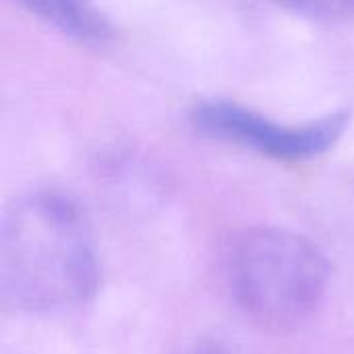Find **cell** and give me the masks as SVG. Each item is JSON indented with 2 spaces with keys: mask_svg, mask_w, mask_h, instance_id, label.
Here are the masks:
<instances>
[{
  "mask_svg": "<svg viewBox=\"0 0 354 354\" xmlns=\"http://www.w3.org/2000/svg\"><path fill=\"white\" fill-rule=\"evenodd\" d=\"M0 284L6 301L39 313L79 307L93 297V243L68 197L41 191L10 209L2 228Z\"/></svg>",
  "mask_w": 354,
  "mask_h": 354,
  "instance_id": "cell-1",
  "label": "cell"
},
{
  "mask_svg": "<svg viewBox=\"0 0 354 354\" xmlns=\"http://www.w3.org/2000/svg\"><path fill=\"white\" fill-rule=\"evenodd\" d=\"M232 290L259 324L288 328L322 303L330 278L324 253L301 234L259 228L239 239L230 255Z\"/></svg>",
  "mask_w": 354,
  "mask_h": 354,
  "instance_id": "cell-2",
  "label": "cell"
},
{
  "mask_svg": "<svg viewBox=\"0 0 354 354\" xmlns=\"http://www.w3.org/2000/svg\"><path fill=\"white\" fill-rule=\"evenodd\" d=\"M193 127L214 139L236 143L284 162H305L326 153L348 127L346 112L303 124H282L234 102H201L191 112Z\"/></svg>",
  "mask_w": 354,
  "mask_h": 354,
  "instance_id": "cell-3",
  "label": "cell"
},
{
  "mask_svg": "<svg viewBox=\"0 0 354 354\" xmlns=\"http://www.w3.org/2000/svg\"><path fill=\"white\" fill-rule=\"evenodd\" d=\"M31 12L39 15L66 35L102 46L112 39V25L91 0H19Z\"/></svg>",
  "mask_w": 354,
  "mask_h": 354,
  "instance_id": "cell-4",
  "label": "cell"
},
{
  "mask_svg": "<svg viewBox=\"0 0 354 354\" xmlns=\"http://www.w3.org/2000/svg\"><path fill=\"white\" fill-rule=\"evenodd\" d=\"M297 12L317 21H346L354 17V0H282Z\"/></svg>",
  "mask_w": 354,
  "mask_h": 354,
  "instance_id": "cell-5",
  "label": "cell"
},
{
  "mask_svg": "<svg viewBox=\"0 0 354 354\" xmlns=\"http://www.w3.org/2000/svg\"><path fill=\"white\" fill-rule=\"evenodd\" d=\"M207 354H214V353H207ZM216 354H218V353H216Z\"/></svg>",
  "mask_w": 354,
  "mask_h": 354,
  "instance_id": "cell-6",
  "label": "cell"
}]
</instances>
